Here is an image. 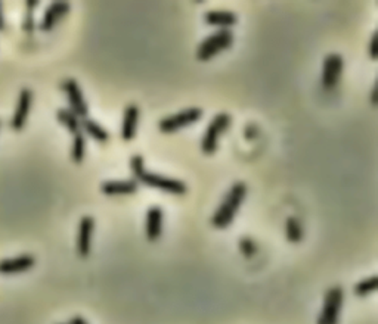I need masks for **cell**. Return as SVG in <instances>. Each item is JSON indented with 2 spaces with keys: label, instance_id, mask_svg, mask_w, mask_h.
I'll use <instances>...</instances> for the list:
<instances>
[{
  "label": "cell",
  "instance_id": "obj_1",
  "mask_svg": "<svg viewBox=\"0 0 378 324\" xmlns=\"http://www.w3.org/2000/svg\"><path fill=\"white\" fill-rule=\"evenodd\" d=\"M130 169L133 173V177H135V180L147 184L150 187H155L159 189V191H163L165 193L170 195H185L188 192V187L182 180H177V178H170L165 175H160V174H154V173H148L145 170V161H143L142 155H133L130 160Z\"/></svg>",
  "mask_w": 378,
  "mask_h": 324
},
{
  "label": "cell",
  "instance_id": "obj_2",
  "mask_svg": "<svg viewBox=\"0 0 378 324\" xmlns=\"http://www.w3.org/2000/svg\"><path fill=\"white\" fill-rule=\"evenodd\" d=\"M247 192L249 189L246 183L237 182L232 184L228 195L225 196L224 200H222V204L216 209L213 217H211V225H213L215 229L222 230L232 225V221L233 218H235L237 212L240 211L244 199H246L247 196Z\"/></svg>",
  "mask_w": 378,
  "mask_h": 324
},
{
  "label": "cell",
  "instance_id": "obj_3",
  "mask_svg": "<svg viewBox=\"0 0 378 324\" xmlns=\"http://www.w3.org/2000/svg\"><path fill=\"white\" fill-rule=\"evenodd\" d=\"M233 44V32L231 30H217L213 35L207 36L197 48V59L199 62H208L219 53L228 50Z\"/></svg>",
  "mask_w": 378,
  "mask_h": 324
},
{
  "label": "cell",
  "instance_id": "obj_4",
  "mask_svg": "<svg viewBox=\"0 0 378 324\" xmlns=\"http://www.w3.org/2000/svg\"><path fill=\"white\" fill-rule=\"evenodd\" d=\"M232 124V117L226 113H220L215 115V118L210 121V124L206 130L204 137L201 140V151L203 153L211 156L215 155L219 146V139L224 133L228 131V128Z\"/></svg>",
  "mask_w": 378,
  "mask_h": 324
},
{
  "label": "cell",
  "instance_id": "obj_5",
  "mask_svg": "<svg viewBox=\"0 0 378 324\" xmlns=\"http://www.w3.org/2000/svg\"><path fill=\"white\" fill-rule=\"evenodd\" d=\"M204 113L201 108H188L181 111V113L165 117L159 122V130L164 134H173L179 130L195 124L197 121L203 118Z\"/></svg>",
  "mask_w": 378,
  "mask_h": 324
},
{
  "label": "cell",
  "instance_id": "obj_6",
  "mask_svg": "<svg viewBox=\"0 0 378 324\" xmlns=\"http://www.w3.org/2000/svg\"><path fill=\"white\" fill-rule=\"evenodd\" d=\"M344 303V290L340 286H334L327 290L324 308L316 324H339L340 311Z\"/></svg>",
  "mask_w": 378,
  "mask_h": 324
},
{
  "label": "cell",
  "instance_id": "obj_7",
  "mask_svg": "<svg viewBox=\"0 0 378 324\" xmlns=\"http://www.w3.org/2000/svg\"><path fill=\"white\" fill-rule=\"evenodd\" d=\"M61 90L65 93L66 100H69L70 105L69 109L71 113H74L80 120L87 118L89 106L86 104V99L83 96L79 83H77L74 78H66V80L61 83Z\"/></svg>",
  "mask_w": 378,
  "mask_h": 324
},
{
  "label": "cell",
  "instance_id": "obj_8",
  "mask_svg": "<svg viewBox=\"0 0 378 324\" xmlns=\"http://www.w3.org/2000/svg\"><path fill=\"white\" fill-rule=\"evenodd\" d=\"M344 71V59L339 53H330L324 59V68H322V86L327 90L334 88L340 80Z\"/></svg>",
  "mask_w": 378,
  "mask_h": 324
},
{
  "label": "cell",
  "instance_id": "obj_9",
  "mask_svg": "<svg viewBox=\"0 0 378 324\" xmlns=\"http://www.w3.org/2000/svg\"><path fill=\"white\" fill-rule=\"evenodd\" d=\"M31 105H33V92L30 90V88H22L18 95L17 108H15L12 121H10V127H12L15 131H21L26 127L30 111H31Z\"/></svg>",
  "mask_w": 378,
  "mask_h": 324
},
{
  "label": "cell",
  "instance_id": "obj_10",
  "mask_svg": "<svg viewBox=\"0 0 378 324\" xmlns=\"http://www.w3.org/2000/svg\"><path fill=\"white\" fill-rule=\"evenodd\" d=\"M71 6L69 2H53L49 5V8L44 10V15L40 22V30L48 32L52 31L55 27H57L58 22L64 19L66 15L70 14Z\"/></svg>",
  "mask_w": 378,
  "mask_h": 324
},
{
  "label": "cell",
  "instance_id": "obj_11",
  "mask_svg": "<svg viewBox=\"0 0 378 324\" xmlns=\"http://www.w3.org/2000/svg\"><path fill=\"white\" fill-rule=\"evenodd\" d=\"M93 230L95 220L91 216L83 217L79 225V234H77V254H79L82 258H87L89 254H91Z\"/></svg>",
  "mask_w": 378,
  "mask_h": 324
},
{
  "label": "cell",
  "instance_id": "obj_12",
  "mask_svg": "<svg viewBox=\"0 0 378 324\" xmlns=\"http://www.w3.org/2000/svg\"><path fill=\"white\" fill-rule=\"evenodd\" d=\"M35 264H36L35 256L28 254L18 255V256H14V258H6L0 261V274L12 276V274L24 273L30 270V268L35 267Z\"/></svg>",
  "mask_w": 378,
  "mask_h": 324
},
{
  "label": "cell",
  "instance_id": "obj_13",
  "mask_svg": "<svg viewBox=\"0 0 378 324\" xmlns=\"http://www.w3.org/2000/svg\"><path fill=\"white\" fill-rule=\"evenodd\" d=\"M101 192L107 196H125L138 192V182L133 180H109L101 184Z\"/></svg>",
  "mask_w": 378,
  "mask_h": 324
},
{
  "label": "cell",
  "instance_id": "obj_14",
  "mask_svg": "<svg viewBox=\"0 0 378 324\" xmlns=\"http://www.w3.org/2000/svg\"><path fill=\"white\" fill-rule=\"evenodd\" d=\"M139 121V108L135 104H130L125 109L123 115V127H121V139L130 142L135 139Z\"/></svg>",
  "mask_w": 378,
  "mask_h": 324
},
{
  "label": "cell",
  "instance_id": "obj_15",
  "mask_svg": "<svg viewBox=\"0 0 378 324\" xmlns=\"http://www.w3.org/2000/svg\"><path fill=\"white\" fill-rule=\"evenodd\" d=\"M163 209L151 207L147 212V238L150 242H157L163 233Z\"/></svg>",
  "mask_w": 378,
  "mask_h": 324
},
{
  "label": "cell",
  "instance_id": "obj_16",
  "mask_svg": "<svg viewBox=\"0 0 378 324\" xmlns=\"http://www.w3.org/2000/svg\"><path fill=\"white\" fill-rule=\"evenodd\" d=\"M208 26L219 27V30H229L238 22V17L231 10H208L204 15Z\"/></svg>",
  "mask_w": 378,
  "mask_h": 324
},
{
  "label": "cell",
  "instance_id": "obj_17",
  "mask_svg": "<svg viewBox=\"0 0 378 324\" xmlns=\"http://www.w3.org/2000/svg\"><path fill=\"white\" fill-rule=\"evenodd\" d=\"M82 131H84L87 136H91L99 143H107L109 140V133L101 124H98L96 121L91 118L82 120Z\"/></svg>",
  "mask_w": 378,
  "mask_h": 324
},
{
  "label": "cell",
  "instance_id": "obj_18",
  "mask_svg": "<svg viewBox=\"0 0 378 324\" xmlns=\"http://www.w3.org/2000/svg\"><path fill=\"white\" fill-rule=\"evenodd\" d=\"M57 120L60 121V124H62L66 130L73 134V136L82 131V120L77 117L74 113H71L70 109H65V108L58 109Z\"/></svg>",
  "mask_w": 378,
  "mask_h": 324
},
{
  "label": "cell",
  "instance_id": "obj_19",
  "mask_svg": "<svg viewBox=\"0 0 378 324\" xmlns=\"http://www.w3.org/2000/svg\"><path fill=\"white\" fill-rule=\"evenodd\" d=\"M285 234H287V239L290 240L291 243L302 242L303 229H302V225H300V221L296 217L287 218V221H285Z\"/></svg>",
  "mask_w": 378,
  "mask_h": 324
},
{
  "label": "cell",
  "instance_id": "obj_20",
  "mask_svg": "<svg viewBox=\"0 0 378 324\" xmlns=\"http://www.w3.org/2000/svg\"><path fill=\"white\" fill-rule=\"evenodd\" d=\"M86 155V139L83 131L77 133L73 136V149H71V160L75 164H82Z\"/></svg>",
  "mask_w": 378,
  "mask_h": 324
},
{
  "label": "cell",
  "instance_id": "obj_21",
  "mask_svg": "<svg viewBox=\"0 0 378 324\" xmlns=\"http://www.w3.org/2000/svg\"><path fill=\"white\" fill-rule=\"evenodd\" d=\"M377 289H378V277L372 276L370 278H365V280L359 282L357 286L353 287V292L359 298H365V296L371 295L372 292H375Z\"/></svg>",
  "mask_w": 378,
  "mask_h": 324
},
{
  "label": "cell",
  "instance_id": "obj_22",
  "mask_svg": "<svg viewBox=\"0 0 378 324\" xmlns=\"http://www.w3.org/2000/svg\"><path fill=\"white\" fill-rule=\"evenodd\" d=\"M39 6L37 0H28L27 2V15L24 18V22H22V28H24L26 32H33L35 31V18H33V10Z\"/></svg>",
  "mask_w": 378,
  "mask_h": 324
},
{
  "label": "cell",
  "instance_id": "obj_23",
  "mask_svg": "<svg viewBox=\"0 0 378 324\" xmlns=\"http://www.w3.org/2000/svg\"><path fill=\"white\" fill-rule=\"evenodd\" d=\"M240 251L246 258H251L255 254H258V245L254 243L250 238H241L240 239Z\"/></svg>",
  "mask_w": 378,
  "mask_h": 324
},
{
  "label": "cell",
  "instance_id": "obj_24",
  "mask_svg": "<svg viewBox=\"0 0 378 324\" xmlns=\"http://www.w3.org/2000/svg\"><path fill=\"white\" fill-rule=\"evenodd\" d=\"M378 32L375 31L372 37H371V43H370V57L372 61H377L378 58Z\"/></svg>",
  "mask_w": 378,
  "mask_h": 324
},
{
  "label": "cell",
  "instance_id": "obj_25",
  "mask_svg": "<svg viewBox=\"0 0 378 324\" xmlns=\"http://www.w3.org/2000/svg\"><path fill=\"white\" fill-rule=\"evenodd\" d=\"M377 90H378V84L375 83V84H374V88H372V95H371V102H372V105H374V106L378 104V99H377Z\"/></svg>",
  "mask_w": 378,
  "mask_h": 324
},
{
  "label": "cell",
  "instance_id": "obj_26",
  "mask_svg": "<svg viewBox=\"0 0 378 324\" xmlns=\"http://www.w3.org/2000/svg\"><path fill=\"white\" fill-rule=\"evenodd\" d=\"M69 324H87V321L83 318V317H79V316H75L70 320Z\"/></svg>",
  "mask_w": 378,
  "mask_h": 324
},
{
  "label": "cell",
  "instance_id": "obj_27",
  "mask_svg": "<svg viewBox=\"0 0 378 324\" xmlns=\"http://www.w3.org/2000/svg\"><path fill=\"white\" fill-rule=\"evenodd\" d=\"M5 30V18H3V12H2V5H0V31Z\"/></svg>",
  "mask_w": 378,
  "mask_h": 324
}]
</instances>
